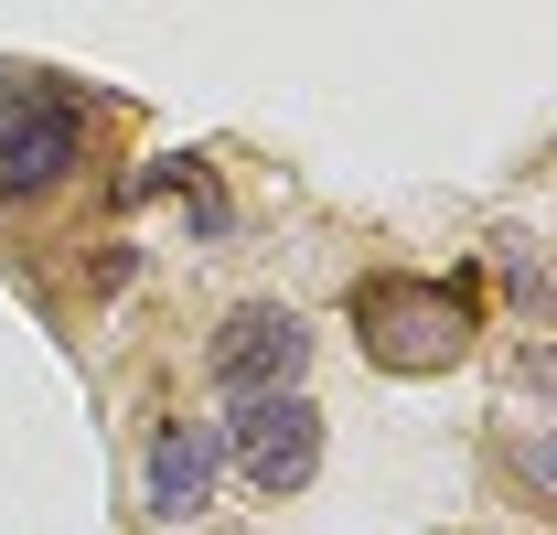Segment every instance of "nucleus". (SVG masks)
I'll list each match as a JSON object with an SVG mask.
<instances>
[{
  "label": "nucleus",
  "mask_w": 557,
  "mask_h": 535,
  "mask_svg": "<svg viewBox=\"0 0 557 535\" xmlns=\"http://www.w3.org/2000/svg\"><path fill=\"white\" fill-rule=\"evenodd\" d=\"M75 150H86V97H75L65 75H0V203H33L54 194L75 172Z\"/></svg>",
  "instance_id": "nucleus-2"
},
{
  "label": "nucleus",
  "mask_w": 557,
  "mask_h": 535,
  "mask_svg": "<svg viewBox=\"0 0 557 535\" xmlns=\"http://www.w3.org/2000/svg\"><path fill=\"white\" fill-rule=\"evenodd\" d=\"M354 333H364V353L386 375H440L483 333V289L472 278H408V268L397 278H364L354 289Z\"/></svg>",
  "instance_id": "nucleus-1"
},
{
  "label": "nucleus",
  "mask_w": 557,
  "mask_h": 535,
  "mask_svg": "<svg viewBox=\"0 0 557 535\" xmlns=\"http://www.w3.org/2000/svg\"><path fill=\"white\" fill-rule=\"evenodd\" d=\"M236 471L289 503V493H311V471H322V407L300 397V386H269V397H236Z\"/></svg>",
  "instance_id": "nucleus-3"
},
{
  "label": "nucleus",
  "mask_w": 557,
  "mask_h": 535,
  "mask_svg": "<svg viewBox=\"0 0 557 535\" xmlns=\"http://www.w3.org/2000/svg\"><path fill=\"white\" fill-rule=\"evenodd\" d=\"M300 364H311V322L289 311V300H247V311H225V333H214L205 375L225 397H269V386H300Z\"/></svg>",
  "instance_id": "nucleus-4"
},
{
  "label": "nucleus",
  "mask_w": 557,
  "mask_h": 535,
  "mask_svg": "<svg viewBox=\"0 0 557 535\" xmlns=\"http://www.w3.org/2000/svg\"><path fill=\"white\" fill-rule=\"evenodd\" d=\"M214 471H225L214 428L161 418V428H150V471H139V493H150V514H161V525H194V514L214 503Z\"/></svg>",
  "instance_id": "nucleus-5"
}]
</instances>
